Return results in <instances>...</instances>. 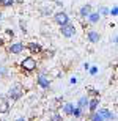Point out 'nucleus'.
<instances>
[{"mask_svg":"<svg viewBox=\"0 0 118 121\" xmlns=\"http://www.w3.org/2000/svg\"><path fill=\"white\" fill-rule=\"evenodd\" d=\"M61 107H63V115H66V117H71V115H73V110H74V107H76V105H74L73 102H66V104H63Z\"/></svg>","mask_w":118,"mask_h":121,"instance_id":"nucleus-14","label":"nucleus"},{"mask_svg":"<svg viewBox=\"0 0 118 121\" xmlns=\"http://www.w3.org/2000/svg\"><path fill=\"white\" fill-rule=\"evenodd\" d=\"M25 49L30 52V55H41V52H43V46H41L39 43H36V41H30V43L25 44Z\"/></svg>","mask_w":118,"mask_h":121,"instance_id":"nucleus-6","label":"nucleus"},{"mask_svg":"<svg viewBox=\"0 0 118 121\" xmlns=\"http://www.w3.org/2000/svg\"><path fill=\"white\" fill-rule=\"evenodd\" d=\"M76 105H77V107H80L82 110H87V105H88V96H87V94H83V96H80Z\"/></svg>","mask_w":118,"mask_h":121,"instance_id":"nucleus-15","label":"nucleus"},{"mask_svg":"<svg viewBox=\"0 0 118 121\" xmlns=\"http://www.w3.org/2000/svg\"><path fill=\"white\" fill-rule=\"evenodd\" d=\"M25 50V44L22 41H14V43H9L6 46V52L11 55H21Z\"/></svg>","mask_w":118,"mask_h":121,"instance_id":"nucleus-3","label":"nucleus"},{"mask_svg":"<svg viewBox=\"0 0 118 121\" xmlns=\"http://www.w3.org/2000/svg\"><path fill=\"white\" fill-rule=\"evenodd\" d=\"M88 120H90V121H104V120H102V117L98 113V110H96V112L88 113Z\"/></svg>","mask_w":118,"mask_h":121,"instance_id":"nucleus-18","label":"nucleus"},{"mask_svg":"<svg viewBox=\"0 0 118 121\" xmlns=\"http://www.w3.org/2000/svg\"><path fill=\"white\" fill-rule=\"evenodd\" d=\"M87 96L88 98H101V93H99V90H96L93 86H88L87 88Z\"/></svg>","mask_w":118,"mask_h":121,"instance_id":"nucleus-16","label":"nucleus"},{"mask_svg":"<svg viewBox=\"0 0 118 121\" xmlns=\"http://www.w3.org/2000/svg\"><path fill=\"white\" fill-rule=\"evenodd\" d=\"M14 0H0V8H9V6H13Z\"/></svg>","mask_w":118,"mask_h":121,"instance_id":"nucleus-19","label":"nucleus"},{"mask_svg":"<svg viewBox=\"0 0 118 121\" xmlns=\"http://www.w3.org/2000/svg\"><path fill=\"white\" fill-rule=\"evenodd\" d=\"M5 31H6V35H8L9 38H13V36H14V31L11 30V28H6V30H5Z\"/></svg>","mask_w":118,"mask_h":121,"instance_id":"nucleus-27","label":"nucleus"},{"mask_svg":"<svg viewBox=\"0 0 118 121\" xmlns=\"http://www.w3.org/2000/svg\"><path fill=\"white\" fill-rule=\"evenodd\" d=\"M83 112H85V110H82L80 107H77V105H76V107H74V110H73V115H71V117H74V118H77V120H80V118L83 117Z\"/></svg>","mask_w":118,"mask_h":121,"instance_id":"nucleus-17","label":"nucleus"},{"mask_svg":"<svg viewBox=\"0 0 118 121\" xmlns=\"http://www.w3.org/2000/svg\"><path fill=\"white\" fill-rule=\"evenodd\" d=\"M41 14H43V16H50V14H52V6H49V5L43 6V8H41Z\"/></svg>","mask_w":118,"mask_h":121,"instance_id":"nucleus-20","label":"nucleus"},{"mask_svg":"<svg viewBox=\"0 0 118 121\" xmlns=\"http://www.w3.org/2000/svg\"><path fill=\"white\" fill-rule=\"evenodd\" d=\"M2 21H3V16H2V13H0V22H2Z\"/></svg>","mask_w":118,"mask_h":121,"instance_id":"nucleus-32","label":"nucleus"},{"mask_svg":"<svg viewBox=\"0 0 118 121\" xmlns=\"http://www.w3.org/2000/svg\"><path fill=\"white\" fill-rule=\"evenodd\" d=\"M93 11V8H91V5L90 3H87V5H82L80 6V9H79V16H80L82 19H85L88 14Z\"/></svg>","mask_w":118,"mask_h":121,"instance_id":"nucleus-11","label":"nucleus"},{"mask_svg":"<svg viewBox=\"0 0 118 121\" xmlns=\"http://www.w3.org/2000/svg\"><path fill=\"white\" fill-rule=\"evenodd\" d=\"M87 39L91 44H98L101 41V33L98 30H95V28H90V30L87 31Z\"/></svg>","mask_w":118,"mask_h":121,"instance_id":"nucleus-7","label":"nucleus"},{"mask_svg":"<svg viewBox=\"0 0 118 121\" xmlns=\"http://www.w3.org/2000/svg\"><path fill=\"white\" fill-rule=\"evenodd\" d=\"M6 72H8V71H6V68L0 66V77H5V76H6Z\"/></svg>","mask_w":118,"mask_h":121,"instance_id":"nucleus-25","label":"nucleus"},{"mask_svg":"<svg viewBox=\"0 0 118 121\" xmlns=\"http://www.w3.org/2000/svg\"><path fill=\"white\" fill-rule=\"evenodd\" d=\"M85 19H87V21H88L90 24H98L102 17H101V14L98 13V11H91V13L88 14V16H87Z\"/></svg>","mask_w":118,"mask_h":121,"instance_id":"nucleus-13","label":"nucleus"},{"mask_svg":"<svg viewBox=\"0 0 118 121\" xmlns=\"http://www.w3.org/2000/svg\"><path fill=\"white\" fill-rule=\"evenodd\" d=\"M14 3H17V5H21V3H24V0H14Z\"/></svg>","mask_w":118,"mask_h":121,"instance_id":"nucleus-31","label":"nucleus"},{"mask_svg":"<svg viewBox=\"0 0 118 121\" xmlns=\"http://www.w3.org/2000/svg\"><path fill=\"white\" fill-rule=\"evenodd\" d=\"M54 22L60 27V25H65V24L71 22V17H69L68 13H65V11H57V13L54 14Z\"/></svg>","mask_w":118,"mask_h":121,"instance_id":"nucleus-5","label":"nucleus"},{"mask_svg":"<svg viewBox=\"0 0 118 121\" xmlns=\"http://www.w3.org/2000/svg\"><path fill=\"white\" fill-rule=\"evenodd\" d=\"M36 85L41 86L43 90H49V88H50V80H49V77H46L43 72H41V74H38V76H36Z\"/></svg>","mask_w":118,"mask_h":121,"instance_id":"nucleus-8","label":"nucleus"},{"mask_svg":"<svg viewBox=\"0 0 118 121\" xmlns=\"http://www.w3.org/2000/svg\"><path fill=\"white\" fill-rule=\"evenodd\" d=\"M99 101H101V98H88V105H87L88 113L98 110V107H99Z\"/></svg>","mask_w":118,"mask_h":121,"instance_id":"nucleus-10","label":"nucleus"},{"mask_svg":"<svg viewBox=\"0 0 118 121\" xmlns=\"http://www.w3.org/2000/svg\"><path fill=\"white\" fill-rule=\"evenodd\" d=\"M49 121H63V118H61V113H58V112H55L52 117L49 118Z\"/></svg>","mask_w":118,"mask_h":121,"instance_id":"nucleus-22","label":"nucleus"},{"mask_svg":"<svg viewBox=\"0 0 118 121\" xmlns=\"http://www.w3.org/2000/svg\"><path fill=\"white\" fill-rule=\"evenodd\" d=\"M9 112V99L8 98H0V115Z\"/></svg>","mask_w":118,"mask_h":121,"instance_id":"nucleus-12","label":"nucleus"},{"mask_svg":"<svg viewBox=\"0 0 118 121\" xmlns=\"http://www.w3.org/2000/svg\"><path fill=\"white\" fill-rule=\"evenodd\" d=\"M19 69H21V72H24L25 76H30V74H33V72L38 69V61H36V58H35L33 55H28V57H25L22 61L19 63Z\"/></svg>","mask_w":118,"mask_h":121,"instance_id":"nucleus-1","label":"nucleus"},{"mask_svg":"<svg viewBox=\"0 0 118 121\" xmlns=\"http://www.w3.org/2000/svg\"><path fill=\"white\" fill-rule=\"evenodd\" d=\"M16 121H27V120H25L24 117H17V118H16Z\"/></svg>","mask_w":118,"mask_h":121,"instance_id":"nucleus-30","label":"nucleus"},{"mask_svg":"<svg viewBox=\"0 0 118 121\" xmlns=\"http://www.w3.org/2000/svg\"><path fill=\"white\" fill-rule=\"evenodd\" d=\"M24 93H25L24 86L21 83H14V85L9 86V90H8V99H11L13 102H17L19 99L24 96Z\"/></svg>","mask_w":118,"mask_h":121,"instance_id":"nucleus-2","label":"nucleus"},{"mask_svg":"<svg viewBox=\"0 0 118 121\" xmlns=\"http://www.w3.org/2000/svg\"><path fill=\"white\" fill-rule=\"evenodd\" d=\"M5 43H6V39H5L3 36H0V47H3V46H5Z\"/></svg>","mask_w":118,"mask_h":121,"instance_id":"nucleus-28","label":"nucleus"},{"mask_svg":"<svg viewBox=\"0 0 118 121\" xmlns=\"http://www.w3.org/2000/svg\"><path fill=\"white\" fill-rule=\"evenodd\" d=\"M21 30H22V33H27V27H25V22H24V21H21Z\"/></svg>","mask_w":118,"mask_h":121,"instance_id":"nucleus-26","label":"nucleus"},{"mask_svg":"<svg viewBox=\"0 0 118 121\" xmlns=\"http://www.w3.org/2000/svg\"><path fill=\"white\" fill-rule=\"evenodd\" d=\"M109 16H112V17H117L118 16V6L117 5H114V6L109 9Z\"/></svg>","mask_w":118,"mask_h":121,"instance_id":"nucleus-21","label":"nucleus"},{"mask_svg":"<svg viewBox=\"0 0 118 121\" xmlns=\"http://www.w3.org/2000/svg\"><path fill=\"white\" fill-rule=\"evenodd\" d=\"M98 113H99L104 121H115V113H112L109 108L105 107H98Z\"/></svg>","mask_w":118,"mask_h":121,"instance_id":"nucleus-9","label":"nucleus"},{"mask_svg":"<svg viewBox=\"0 0 118 121\" xmlns=\"http://www.w3.org/2000/svg\"><path fill=\"white\" fill-rule=\"evenodd\" d=\"M87 71L90 72L91 76H96V74H98V71H99V68H98V66H90L88 69H87Z\"/></svg>","mask_w":118,"mask_h":121,"instance_id":"nucleus-24","label":"nucleus"},{"mask_svg":"<svg viewBox=\"0 0 118 121\" xmlns=\"http://www.w3.org/2000/svg\"><path fill=\"white\" fill-rule=\"evenodd\" d=\"M98 13L101 14V17H104V16H109V8H105V6H101L98 9Z\"/></svg>","mask_w":118,"mask_h":121,"instance_id":"nucleus-23","label":"nucleus"},{"mask_svg":"<svg viewBox=\"0 0 118 121\" xmlns=\"http://www.w3.org/2000/svg\"><path fill=\"white\" fill-rule=\"evenodd\" d=\"M76 25L71 22L65 24V25H60V33H61V36H65V38H73L74 35H76Z\"/></svg>","mask_w":118,"mask_h":121,"instance_id":"nucleus-4","label":"nucleus"},{"mask_svg":"<svg viewBox=\"0 0 118 121\" xmlns=\"http://www.w3.org/2000/svg\"><path fill=\"white\" fill-rule=\"evenodd\" d=\"M69 82H71V85H76V83H77V79H76V77H73Z\"/></svg>","mask_w":118,"mask_h":121,"instance_id":"nucleus-29","label":"nucleus"}]
</instances>
